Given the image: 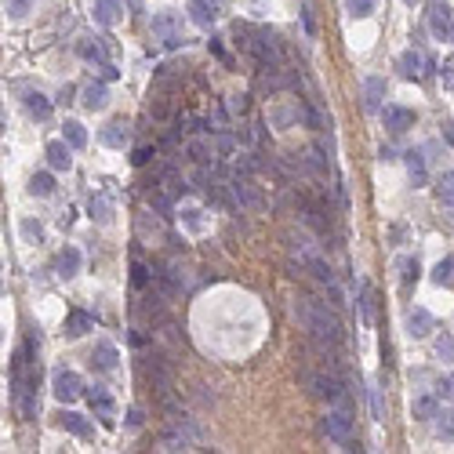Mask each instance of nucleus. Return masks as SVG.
I'll use <instances>...</instances> for the list:
<instances>
[{
  "label": "nucleus",
  "mask_w": 454,
  "mask_h": 454,
  "mask_svg": "<svg viewBox=\"0 0 454 454\" xmlns=\"http://www.w3.org/2000/svg\"><path fill=\"white\" fill-rule=\"evenodd\" d=\"M295 320L305 327V334L313 338L320 349H334L342 342V320L327 302L316 298H295Z\"/></svg>",
  "instance_id": "nucleus-1"
},
{
  "label": "nucleus",
  "mask_w": 454,
  "mask_h": 454,
  "mask_svg": "<svg viewBox=\"0 0 454 454\" xmlns=\"http://www.w3.org/2000/svg\"><path fill=\"white\" fill-rule=\"evenodd\" d=\"M244 51H251L254 55V62L262 70H280V62H284V51H280V40L273 37V33H254V37H248L244 40Z\"/></svg>",
  "instance_id": "nucleus-2"
},
{
  "label": "nucleus",
  "mask_w": 454,
  "mask_h": 454,
  "mask_svg": "<svg viewBox=\"0 0 454 454\" xmlns=\"http://www.w3.org/2000/svg\"><path fill=\"white\" fill-rule=\"evenodd\" d=\"M323 436H327L331 444H349L352 440V414H349V407L338 403L334 411H327V418H323Z\"/></svg>",
  "instance_id": "nucleus-3"
},
{
  "label": "nucleus",
  "mask_w": 454,
  "mask_h": 454,
  "mask_svg": "<svg viewBox=\"0 0 454 454\" xmlns=\"http://www.w3.org/2000/svg\"><path fill=\"white\" fill-rule=\"evenodd\" d=\"M229 197H233V204L248 207V211H258V207H262V193H258V186L251 182L244 171H236V175H233V182H229Z\"/></svg>",
  "instance_id": "nucleus-4"
},
{
  "label": "nucleus",
  "mask_w": 454,
  "mask_h": 454,
  "mask_svg": "<svg viewBox=\"0 0 454 454\" xmlns=\"http://www.w3.org/2000/svg\"><path fill=\"white\" fill-rule=\"evenodd\" d=\"M51 393H55V400H62V403H73L80 393H84V382H80V375H73V371H55L51 375Z\"/></svg>",
  "instance_id": "nucleus-5"
},
{
  "label": "nucleus",
  "mask_w": 454,
  "mask_h": 454,
  "mask_svg": "<svg viewBox=\"0 0 454 454\" xmlns=\"http://www.w3.org/2000/svg\"><path fill=\"white\" fill-rule=\"evenodd\" d=\"M153 33L164 40L168 47H175L178 40H182V22H178V15H175V11H160V15H153Z\"/></svg>",
  "instance_id": "nucleus-6"
},
{
  "label": "nucleus",
  "mask_w": 454,
  "mask_h": 454,
  "mask_svg": "<svg viewBox=\"0 0 454 454\" xmlns=\"http://www.w3.org/2000/svg\"><path fill=\"white\" fill-rule=\"evenodd\" d=\"M429 29H432L436 40H447L454 33V15H451V8L444 4V0L429 4Z\"/></svg>",
  "instance_id": "nucleus-7"
},
{
  "label": "nucleus",
  "mask_w": 454,
  "mask_h": 454,
  "mask_svg": "<svg viewBox=\"0 0 454 454\" xmlns=\"http://www.w3.org/2000/svg\"><path fill=\"white\" fill-rule=\"evenodd\" d=\"M145 378L153 382V389H156L160 396H168V393H171V367H168V360H160V356L145 360Z\"/></svg>",
  "instance_id": "nucleus-8"
},
{
  "label": "nucleus",
  "mask_w": 454,
  "mask_h": 454,
  "mask_svg": "<svg viewBox=\"0 0 454 454\" xmlns=\"http://www.w3.org/2000/svg\"><path fill=\"white\" fill-rule=\"evenodd\" d=\"M44 156H47V164H51L55 171H70L73 168V145L66 138H62V142H47Z\"/></svg>",
  "instance_id": "nucleus-9"
},
{
  "label": "nucleus",
  "mask_w": 454,
  "mask_h": 454,
  "mask_svg": "<svg viewBox=\"0 0 454 454\" xmlns=\"http://www.w3.org/2000/svg\"><path fill=\"white\" fill-rule=\"evenodd\" d=\"M91 15H95V22H99L102 29L109 26H117L120 22V0H91Z\"/></svg>",
  "instance_id": "nucleus-10"
},
{
  "label": "nucleus",
  "mask_w": 454,
  "mask_h": 454,
  "mask_svg": "<svg viewBox=\"0 0 454 454\" xmlns=\"http://www.w3.org/2000/svg\"><path fill=\"white\" fill-rule=\"evenodd\" d=\"M55 273H58L62 280L76 277V273H80V251H76V248H62V251L55 254Z\"/></svg>",
  "instance_id": "nucleus-11"
},
{
  "label": "nucleus",
  "mask_w": 454,
  "mask_h": 454,
  "mask_svg": "<svg viewBox=\"0 0 454 454\" xmlns=\"http://www.w3.org/2000/svg\"><path fill=\"white\" fill-rule=\"evenodd\" d=\"M80 102H84V109H91V113H99V109H106L109 106V88L102 84H88L84 91H80Z\"/></svg>",
  "instance_id": "nucleus-12"
},
{
  "label": "nucleus",
  "mask_w": 454,
  "mask_h": 454,
  "mask_svg": "<svg viewBox=\"0 0 454 454\" xmlns=\"http://www.w3.org/2000/svg\"><path fill=\"white\" fill-rule=\"evenodd\" d=\"M407 331H411V338H425L432 331V313L421 309V305H414V309L407 313Z\"/></svg>",
  "instance_id": "nucleus-13"
},
{
  "label": "nucleus",
  "mask_w": 454,
  "mask_h": 454,
  "mask_svg": "<svg viewBox=\"0 0 454 454\" xmlns=\"http://www.w3.org/2000/svg\"><path fill=\"white\" fill-rule=\"evenodd\" d=\"M382 99H385V80L382 76H367L364 80V106L375 113V109H382Z\"/></svg>",
  "instance_id": "nucleus-14"
},
{
  "label": "nucleus",
  "mask_w": 454,
  "mask_h": 454,
  "mask_svg": "<svg viewBox=\"0 0 454 454\" xmlns=\"http://www.w3.org/2000/svg\"><path fill=\"white\" fill-rule=\"evenodd\" d=\"M88 331H95V316L84 313V309H73V313L66 316V334H70V338H80V334H88Z\"/></svg>",
  "instance_id": "nucleus-15"
},
{
  "label": "nucleus",
  "mask_w": 454,
  "mask_h": 454,
  "mask_svg": "<svg viewBox=\"0 0 454 454\" xmlns=\"http://www.w3.org/2000/svg\"><path fill=\"white\" fill-rule=\"evenodd\" d=\"M127 135H131V131H127V124H124V120H117V124H106V127H102L99 142H102V145H109V149H124Z\"/></svg>",
  "instance_id": "nucleus-16"
},
{
  "label": "nucleus",
  "mask_w": 454,
  "mask_h": 454,
  "mask_svg": "<svg viewBox=\"0 0 454 454\" xmlns=\"http://www.w3.org/2000/svg\"><path fill=\"white\" fill-rule=\"evenodd\" d=\"M411 124H414L411 109H403V106H389L385 109V127H389V131H407Z\"/></svg>",
  "instance_id": "nucleus-17"
},
{
  "label": "nucleus",
  "mask_w": 454,
  "mask_h": 454,
  "mask_svg": "<svg viewBox=\"0 0 454 454\" xmlns=\"http://www.w3.org/2000/svg\"><path fill=\"white\" fill-rule=\"evenodd\" d=\"M58 421H62V429L73 432V436H80V440H88V436H91V421H88L84 414H76V411H66Z\"/></svg>",
  "instance_id": "nucleus-18"
},
{
  "label": "nucleus",
  "mask_w": 454,
  "mask_h": 454,
  "mask_svg": "<svg viewBox=\"0 0 454 454\" xmlns=\"http://www.w3.org/2000/svg\"><path fill=\"white\" fill-rule=\"evenodd\" d=\"M26 109H29V117L47 120V117H51V99L40 95V91H26Z\"/></svg>",
  "instance_id": "nucleus-19"
},
{
  "label": "nucleus",
  "mask_w": 454,
  "mask_h": 454,
  "mask_svg": "<svg viewBox=\"0 0 454 454\" xmlns=\"http://www.w3.org/2000/svg\"><path fill=\"white\" fill-rule=\"evenodd\" d=\"M91 364L99 367V371H113V367H117V346H113V342H99V346H95V352H91Z\"/></svg>",
  "instance_id": "nucleus-20"
},
{
  "label": "nucleus",
  "mask_w": 454,
  "mask_h": 454,
  "mask_svg": "<svg viewBox=\"0 0 454 454\" xmlns=\"http://www.w3.org/2000/svg\"><path fill=\"white\" fill-rule=\"evenodd\" d=\"M189 19L197 22V26H215V4H211V0H193L189 4Z\"/></svg>",
  "instance_id": "nucleus-21"
},
{
  "label": "nucleus",
  "mask_w": 454,
  "mask_h": 454,
  "mask_svg": "<svg viewBox=\"0 0 454 454\" xmlns=\"http://www.w3.org/2000/svg\"><path fill=\"white\" fill-rule=\"evenodd\" d=\"M193 447V440L186 432H178V429H171V432H164L160 436V447L156 451H168V454H175V451H189Z\"/></svg>",
  "instance_id": "nucleus-22"
},
{
  "label": "nucleus",
  "mask_w": 454,
  "mask_h": 454,
  "mask_svg": "<svg viewBox=\"0 0 454 454\" xmlns=\"http://www.w3.org/2000/svg\"><path fill=\"white\" fill-rule=\"evenodd\" d=\"M62 138H66L73 149H84V145H88V131H84V124H76V120L62 124Z\"/></svg>",
  "instance_id": "nucleus-23"
},
{
  "label": "nucleus",
  "mask_w": 454,
  "mask_h": 454,
  "mask_svg": "<svg viewBox=\"0 0 454 454\" xmlns=\"http://www.w3.org/2000/svg\"><path fill=\"white\" fill-rule=\"evenodd\" d=\"M305 269H309V273H313V277H316V280H320L323 287H334V273H331V266L323 262L320 254H313L309 262H305Z\"/></svg>",
  "instance_id": "nucleus-24"
},
{
  "label": "nucleus",
  "mask_w": 454,
  "mask_h": 454,
  "mask_svg": "<svg viewBox=\"0 0 454 454\" xmlns=\"http://www.w3.org/2000/svg\"><path fill=\"white\" fill-rule=\"evenodd\" d=\"M153 280H156V273L145 266V262H138V258H135V262H131V287H135V291H145Z\"/></svg>",
  "instance_id": "nucleus-25"
},
{
  "label": "nucleus",
  "mask_w": 454,
  "mask_h": 454,
  "mask_svg": "<svg viewBox=\"0 0 454 454\" xmlns=\"http://www.w3.org/2000/svg\"><path fill=\"white\" fill-rule=\"evenodd\" d=\"M186 153L197 160V164H215V156H218V153H215V145H211V142H200V138H197V142H189V145H186Z\"/></svg>",
  "instance_id": "nucleus-26"
},
{
  "label": "nucleus",
  "mask_w": 454,
  "mask_h": 454,
  "mask_svg": "<svg viewBox=\"0 0 454 454\" xmlns=\"http://www.w3.org/2000/svg\"><path fill=\"white\" fill-rule=\"evenodd\" d=\"M400 73L407 76V80H418L421 76V55L418 51H403L400 55Z\"/></svg>",
  "instance_id": "nucleus-27"
},
{
  "label": "nucleus",
  "mask_w": 454,
  "mask_h": 454,
  "mask_svg": "<svg viewBox=\"0 0 454 454\" xmlns=\"http://www.w3.org/2000/svg\"><path fill=\"white\" fill-rule=\"evenodd\" d=\"M29 193H33V197H51V193H55V178L47 175V171L33 175V178H29Z\"/></svg>",
  "instance_id": "nucleus-28"
},
{
  "label": "nucleus",
  "mask_w": 454,
  "mask_h": 454,
  "mask_svg": "<svg viewBox=\"0 0 454 454\" xmlns=\"http://www.w3.org/2000/svg\"><path fill=\"white\" fill-rule=\"evenodd\" d=\"M142 313L149 316L153 323H160V320H164V291H160V295H156V291H153V295H145V305H142Z\"/></svg>",
  "instance_id": "nucleus-29"
},
{
  "label": "nucleus",
  "mask_w": 454,
  "mask_h": 454,
  "mask_svg": "<svg viewBox=\"0 0 454 454\" xmlns=\"http://www.w3.org/2000/svg\"><path fill=\"white\" fill-rule=\"evenodd\" d=\"M91 407L99 411V418H113V400H109V393H106L102 385L91 389Z\"/></svg>",
  "instance_id": "nucleus-30"
},
{
  "label": "nucleus",
  "mask_w": 454,
  "mask_h": 454,
  "mask_svg": "<svg viewBox=\"0 0 454 454\" xmlns=\"http://www.w3.org/2000/svg\"><path fill=\"white\" fill-rule=\"evenodd\" d=\"M407 175H411V182L414 186H421V182H425V156H421V153H407Z\"/></svg>",
  "instance_id": "nucleus-31"
},
{
  "label": "nucleus",
  "mask_w": 454,
  "mask_h": 454,
  "mask_svg": "<svg viewBox=\"0 0 454 454\" xmlns=\"http://www.w3.org/2000/svg\"><path fill=\"white\" fill-rule=\"evenodd\" d=\"M298 113H302V120H305V127H313V131H323V127H327V124H323V113H320L316 106H309V102H302V106H298Z\"/></svg>",
  "instance_id": "nucleus-32"
},
{
  "label": "nucleus",
  "mask_w": 454,
  "mask_h": 454,
  "mask_svg": "<svg viewBox=\"0 0 454 454\" xmlns=\"http://www.w3.org/2000/svg\"><path fill=\"white\" fill-rule=\"evenodd\" d=\"M436 197H440V204H454V171L440 175V182H436Z\"/></svg>",
  "instance_id": "nucleus-33"
},
{
  "label": "nucleus",
  "mask_w": 454,
  "mask_h": 454,
  "mask_svg": "<svg viewBox=\"0 0 454 454\" xmlns=\"http://www.w3.org/2000/svg\"><path fill=\"white\" fill-rule=\"evenodd\" d=\"M302 117L298 109H269V120L277 124V131H287V124H295Z\"/></svg>",
  "instance_id": "nucleus-34"
},
{
  "label": "nucleus",
  "mask_w": 454,
  "mask_h": 454,
  "mask_svg": "<svg viewBox=\"0 0 454 454\" xmlns=\"http://www.w3.org/2000/svg\"><path fill=\"white\" fill-rule=\"evenodd\" d=\"M432 284H454V258H444V262H436L432 269Z\"/></svg>",
  "instance_id": "nucleus-35"
},
{
  "label": "nucleus",
  "mask_w": 454,
  "mask_h": 454,
  "mask_svg": "<svg viewBox=\"0 0 454 454\" xmlns=\"http://www.w3.org/2000/svg\"><path fill=\"white\" fill-rule=\"evenodd\" d=\"M432 349H436V356H440L444 364H454V338L451 334H436Z\"/></svg>",
  "instance_id": "nucleus-36"
},
{
  "label": "nucleus",
  "mask_w": 454,
  "mask_h": 454,
  "mask_svg": "<svg viewBox=\"0 0 454 454\" xmlns=\"http://www.w3.org/2000/svg\"><path fill=\"white\" fill-rule=\"evenodd\" d=\"M80 55H84L88 62H99V66H106V47L99 40H84L80 44Z\"/></svg>",
  "instance_id": "nucleus-37"
},
{
  "label": "nucleus",
  "mask_w": 454,
  "mask_h": 454,
  "mask_svg": "<svg viewBox=\"0 0 454 454\" xmlns=\"http://www.w3.org/2000/svg\"><path fill=\"white\" fill-rule=\"evenodd\" d=\"M211 145H215V153H218V156H229V153L236 149V138H233V135H225V131H218L215 138H211Z\"/></svg>",
  "instance_id": "nucleus-38"
},
{
  "label": "nucleus",
  "mask_w": 454,
  "mask_h": 454,
  "mask_svg": "<svg viewBox=\"0 0 454 454\" xmlns=\"http://www.w3.org/2000/svg\"><path fill=\"white\" fill-rule=\"evenodd\" d=\"M346 8L352 19H367L371 11H375V0H346Z\"/></svg>",
  "instance_id": "nucleus-39"
},
{
  "label": "nucleus",
  "mask_w": 454,
  "mask_h": 454,
  "mask_svg": "<svg viewBox=\"0 0 454 454\" xmlns=\"http://www.w3.org/2000/svg\"><path fill=\"white\" fill-rule=\"evenodd\" d=\"M414 414H418V418H436V414H440V407H436V400H432V396H418Z\"/></svg>",
  "instance_id": "nucleus-40"
},
{
  "label": "nucleus",
  "mask_w": 454,
  "mask_h": 454,
  "mask_svg": "<svg viewBox=\"0 0 454 454\" xmlns=\"http://www.w3.org/2000/svg\"><path fill=\"white\" fill-rule=\"evenodd\" d=\"M88 211H91V218L109 222V204H106L102 197H91V200H88Z\"/></svg>",
  "instance_id": "nucleus-41"
},
{
  "label": "nucleus",
  "mask_w": 454,
  "mask_h": 454,
  "mask_svg": "<svg viewBox=\"0 0 454 454\" xmlns=\"http://www.w3.org/2000/svg\"><path fill=\"white\" fill-rule=\"evenodd\" d=\"M149 156H156V149H153V145H138V149H135V168H145V164H149Z\"/></svg>",
  "instance_id": "nucleus-42"
},
{
  "label": "nucleus",
  "mask_w": 454,
  "mask_h": 454,
  "mask_svg": "<svg viewBox=\"0 0 454 454\" xmlns=\"http://www.w3.org/2000/svg\"><path fill=\"white\" fill-rule=\"evenodd\" d=\"M371 411H375V418H378V421L385 418V403H382V389H378V385L371 389Z\"/></svg>",
  "instance_id": "nucleus-43"
},
{
  "label": "nucleus",
  "mask_w": 454,
  "mask_h": 454,
  "mask_svg": "<svg viewBox=\"0 0 454 454\" xmlns=\"http://www.w3.org/2000/svg\"><path fill=\"white\" fill-rule=\"evenodd\" d=\"M360 316H364V323H371V287L367 284L360 287Z\"/></svg>",
  "instance_id": "nucleus-44"
},
{
  "label": "nucleus",
  "mask_w": 454,
  "mask_h": 454,
  "mask_svg": "<svg viewBox=\"0 0 454 454\" xmlns=\"http://www.w3.org/2000/svg\"><path fill=\"white\" fill-rule=\"evenodd\" d=\"M302 26H305V37H316V26H313V8L302 4Z\"/></svg>",
  "instance_id": "nucleus-45"
},
{
  "label": "nucleus",
  "mask_w": 454,
  "mask_h": 454,
  "mask_svg": "<svg viewBox=\"0 0 454 454\" xmlns=\"http://www.w3.org/2000/svg\"><path fill=\"white\" fill-rule=\"evenodd\" d=\"M26 11H29V0H8V15H11V19H22Z\"/></svg>",
  "instance_id": "nucleus-46"
},
{
  "label": "nucleus",
  "mask_w": 454,
  "mask_h": 454,
  "mask_svg": "<svg viewBox=\"0 0 454 454\" xmlns=\"http://www.w3.org/2000/svg\"><path fill=\"white\" fill-rule=\"evenodd\" d=\"M229 109H233V113H248V109H251L248 95H229Z\"/></svg>",
  "instance_id": "nucleus-47"
},
{
  "label": "nucleus",
  "mask_w": 454,
  "mask_h": 454,
  "mask_svg": "<svg viewBox=\"0 0 454 454\" xmlns=\"http://www.w3.org/2000/svg\"><path fill=\"white\" fill-rule=\"evenodd\" d=\"M414 280H418V262H414V258H411V262H403V284L411 287Z\"/></svg>",
  "instance_id": "nucleus-48"
},
{
  "label": "nucleus",
  "mask_w": 454,
  "mask_h": 454,
  "mask_svg": "<svg viewBox=\"0 0 454 454\" xmlns=\"http://www.w3.org/2000/svg\"><path fill=\"white\" fill-rule=\"evenodd\" d=\"M168 113H171V106H168L164 99H160V102L153 106V117H156V120H168Z\"/></svg>",
  "instance_id": "nucleus-49"
},
{
  "label": "nucleus",
  "mask_w": 454,
  "mask_h": 454,
  "mask_svg": "<svg viewBox=\"0 0 454 454\" xmlns=\"http://www.w3.org/2000/svg\"><path fill=\"white\" fill-rule=\"evenodd\" d=\"M186 225L197 233V229H200V211H186Z\"/></svg>",
  "instance_id": "nucleus-50"
},
{
  "label": "nucleus",
  "mask_w": 454,
  "mask_h": 454,
  "mask_svg": "<svg viewBox=\"0 0 454 454\" xmlns=\"http://www.w3.org/2000/svg\"><path fill=\"white\" fill-rule=\"evenodd\" d=\"M138 425H142V411L135 407L131 414H127V429H138Z\"/></svg>",
  "instance_id": "nucleus-51"
},
{
  "label": "nucleus",
  "mask_w": 454,
  "mask_h": 454,
  "mask_svg": "<svg viewBox=\"0 0 454 454\" xmlns=\"http://www.w3.org/2000/svg\"><path fill=\"white\" fill-rule=\"evenodd\" d=\"M22 229H26V236H37V240H40V225H33V222H26V225H22Z\"/></svg>",
  "instance_id": "nucleus-52"
},
{
  "label": "nucleus",
  "mask_w": 454,
  "mask_h": 454,
  "mask_svg": "<svg viewBox=\"0 0 454 454\" xmlns=\"http://www.w3.org/2000/svg\"><path fill=\"white\" fill-rule=\"evenodd\" d=\"M444 138H447V145H454V124H447V127H444Z\"/></svg>",
  "instance_id": "nucleus-53"
},
{
  "label": "nucleus",
  "mask_w": 454,
  "mask_h": 454,
  "mask_svg": "<svg viewBox=\"0 0 454 454\" xmlns=\"http://www.w3.org/2000/svg\"><path fill=\"white\" fill-rule=\"evenodd\" d=\"M403 4H411V8H414V4H421V0H403Z\"/></svg>",
  "instance_id": "nucleus-54"
}]
</instances>
